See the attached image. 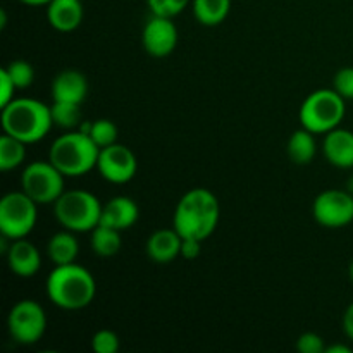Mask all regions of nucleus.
<instances>
[{
	"label": "nucleus",
	"instance_id": "obj_1",
	"mask_svg": "<svg viewBox=\"0 0 353 353\" xmlns=\"http://www.w3.org/2000/svg\"><path fill=\"white\" fill-rule=\"evenodd\" d=\"M221 219V205L207 188H193L176 205L172 228L181 238L207 240L216 231Z\"/></svg>",
	"mask_w": 353,
	"mask_h": 353
},
{
	"label": "nucleus",
	"instance_id": "obj_2",
	"mask_svg": "<svg viewBox=\"0 0 353 353\" xmlns=\"http://www.w3.org/2000/svg\"><path fill=\"white\" fill-rule=\"evenodd\" d=\"M47 296L54 305L64 310H81L93 302L97 295V281L83 265H55L45 283Z\"/></svg>",
	"mask_w": 353,
	"mask_h": 353
},
{
	"label": "nucleus",
	"instance_id": "obj_3",
	"mask_svg": "<svg viewBox=\"0 0 353 353\" xmlns=\"http://www.w3.org/2000/svg\"><path fill=\"white\" fill-rule=\"evenodd\" d=\"M3 133L24 141L26 145L43 140L54 126L50 105L37 99H14L2 107Z\"/></svg>",
	"mask_w": 353,
	"mask_h": 353
},
{
	"label": "nucleus",
	"instance_id": "obj_4",
	"mask_svg": "<svg viewBox=\"0 0 353 353\" xmlns=\"http://www.w3.org/2000/svg\"><path fill=\"white\" fill-rule=\"evenodd\" d=\"M100 148L83 131H68L54 140L48 150V161L65 176L79 178L97 169Z\"/></svg>",
	"mask_w": 353,
	"mask_h": 353
},
{
	"label": "nucleus",
	"instance_id": "obj_5",
	"mask_svg": "<svg viewBox=\"0 0 353 353\" xmlns=\"http://www.w3.org/2000/svg\"><path fill=\"white\" fill-rule=\"evenodd\" d=\"M102 203L85 190L64 192L54 203L57 223L72 233H92L102 219Z\"/></svg>",
	"mask_w": 353,
	"mask_h": 353
},
{
	"label": "nucleus",
	"instance_id": "obj_6",
	"mask_svg": "<svg viewBox=\"0 0 353 353\" xmlns=\"http://www.w3.org/2000/svg\"><path fill=\"white\" fill-rule=\"evenodd\" d=\"M347 114L345 99L334 88H321L310 93L300 107V124L316 134H326L340 126Z\"/></svg>",
	"mask_w": 353,
	"mask_h": 353
},
{
	"label": "nucleus",
	"instance_id": "obj_7",
	"mask_svg": "<svg viewBox=\"0 0 353 353\" xmlns=\"http://www.w3.org/2000/svg\"><path fill=\"white\" fill-rule=\"evenodd\" d=\"M38 221V203L23 190L9 192L0 200V234L6 240L26 238Z\"/></svg>",
	"mask_w": 353,
	"mask_h": 353
},
{
	"label": "nucleus",
	"instance_id": "obj_8",
	"mask_svg": "<svg viewBox=\"0 0 353 353\" xmlns=\"http://www.w3.org/2000/svg\"><path fill=\"white\" fill-rule=\"evenodd\" d=\"M65 176L50 161L30 162L21 174V190L38 205H54L65 192Z\"/></svg>",
	"mask_w": 353,
	"mask_h": 353
},
{
	"label": "nucleus",
	"instance_id": "obj_9",
	"mask_svg": "<svg viewBox=\"0 0 353 353\" xmlns=\"http://www.w3.org/2000/svg\"><path fill=\"white\" fill-rule=\"evenodd\" d=\"M7 331L16 343H38L47 331V314L43 307L30 299L14 303L7 316Z\"/></svg>",
	"mask_w": 353,
	"mask_h": 353
},
{
	"label": "nucleus",
	"instance_id": "obj_10",
	"mask_svg": "<svg viewBox=\"0 0 353 353\" xmlns=\"http://www.w3.org/2000/svg\"><path fill=\"white\" fill-rule=\"evenodd\" d=\"M312 216L321 226L338 230L353 223V195L345 190H326L312 203Z\"/></svg>",
	"mask_w": 353,
	"mask_h": 353
},
{
	"label": "nucleus",
	"instance_id": "obj_11",
	"mask_svg": "<svg viewBox=\"0 0 353 353\" xmlns=\"http://www.w3.org/2000/svg\"><path fill=\"white\" fill-rule=\"evenodd\" d=\"M97 171L105 181L114 185H124L134 178L138 171L137 155L130 147L121 143H112L100 148Z\"/></svg>",
	"mask_w": 353,
	"mask_h": 353
},
{
	"label": "nucleus",
	"instance_id": "obj_12",
	"mask_svg": "<svg viewBox=\"0 0 353 353\" xmlns=\"http://www.w3.org/2000/svg\"><path fill=\"white\" fill-rule=\"evenodd\" d=\"M179 33L172 17L152 16L141 33L143 48L152 57H168L178 47Z\"/></svg>",
	"mask_w": 353,
	"mask_h": 353
},
{
	"label": "nucleus",
	"instance_id": "obj_13",
	"mask_svg": "<svg viewBox=\"0 0 353 353\" xmlns=\"http://www.w3.org/2000/svg\"><path fill=\"white\" fill-rule=\"evenodd\" d=\"M6 255L10 272L19 278H33L40 272L41 254L37 245L31 243L26 238L10 241Z\"/></svg>",
	"mask_w": 353,
	"mask_h": 353
},
{
	"label": "nucleus",
	"instance_id": "obj_14",
	"mask_svg": "<svg viewBox=\"0 0 353 353\" xmlns=\"http://www.w3.org/2000/svg\"><path fill=\"white\" fill-rule=\"evenodd\" d=\"M323 154L331 165L340 169L353 168V131L334 128L324 134Z\"/></svg>",
	"mask_w": 353,
	"mask_h": 353
},
{
	"label": "nucleus",
	"instance_id": "obj_15",
	"mask_svg": "<svg viewBox=\"0 0 353 353\" xmlns=\"http://www.w3.org/2000/svg\"><path fill=\"white\" fill-rule=\"evenodd\" d=\"M138 217H140L138 203L130 196L119 195L103 203L100 224H105V226L114 228V230L126 231L137 224Z\"/></svg>",
	"mask_w": 353,
	"mask_h": 353
},
{
	"label": "nucleus",
	"instance_id": "obj_16",
	"mask_svg": "<svg viewBox=\"0 0 353 353\" xmlns=\"http://www.w3.org/2000/svg\"><path fill=\"white\" fill-rule=\"evenodd\" d=\"M50 92L52 100L57 102L83 103L88 95V81L83 72L76 69H65L55 76Z\"/></svg>",
	"mask_w": 353,
	"mask_h": 353
},
{
	"label": "nucleus",
	"instance_id": "obj_17",
	"mask_svg": "<svg viewBox=\"0 0 353 353\" xmlns=\"http://www.w3.org/2000/svg\"><path fill=\"white\" fill-rule=\"evenodd\" d=\"M85 17L81 0H52L47 6V21L54 30L71 33L78 30Z\"/></svg>",
	"mask_w": 353,
	"mask_h": 353
},
{
	"label": "nucleus",
	"instance_id": "obj_18",
	"mask_svg": "<svg viewBox=\"0 0 353 353\" xmlns=\"http://www.w3.org/2000/svg\"><path fill=\"white\" fill-rule=\"evenodd\" d=\"M181 241L183 238L174 228L157 230L148 236L145 250L150 261L157 264H169L181 255Z\"/></svg>",
	"mask_w": 353,
	"mask_h": 353
},
{
	"label": "nucleus",
	"instance_id": "obj_19",
	"mask_svg": "<svg viewBox=\"0 0 353 353\" xmlns=\"http://www.w3.org/2000/svg\"><path fill=\"white\" fill-rule=\"evenodd\" d=\"M79 254V243L76 240L74 233L69 230L59 231L48 240L47 243V257L54 265H64L76 262Z\"/></svg>",
	"mask_w": 353,
	"mask_h": 353
},
{
	"label": "nucleus",
	"instance_id": "obj_20",
	"mask_svg": "<svg viewBox=\"0 0 353 353\" xmlns=\"http://www.w3.org/2000/svg\"><path fill=\"white\" fill-rule=\"evenodd\" d=\"M121 233L123 231L114 230V228L105 226V224H99L90 233V247H92L93 254L102 259H110L119 254L121 247H123Z\"/></svg>",
	"mask_w": 353,
	"mask_h": 353
},
{
	"label": "nucleus",
	"instance_id": "obj_21",
	"mask_svg": "<svg viewBox=\"0 0 353 353\" xmlns=\"http://www.w3.org/2000/svg\"><path fill=\"white\" fill-rule=\"evenodd\" d=\"M286 150H288L290 159H292L295 164H299V165L310 164L317 154L316 133L305 130V128H302V130H296L295 133L290 137Z\"/></svg>",
	"mask_w": 353,
	"mask_h": 353
},
{
	"label": "nucleus",
	"instance_id": "obj_22",
	"mask_svg": "<svg viewBox=\"0 0 353 353\" xmlns=\"http://www.w3.org/2000/svg\"><path fill=\"white\" fill-rule=\"evenodd\" d=\"M195 19L202 26H219L231 10V0H192Z\"/></svg>",
	"mask_w": 353,
	"mask_h": 353
},
{
	"label": "nucleus",
	"instance_id": "obj_23",
	"mask_svg": "<svg viewBox=\"0 0 353 353\" xmlns=\"http://www.w3.org/2000/svg\"><path fill=\"white\" fill-rule=\"evenodd\" d=\"M24 161H26V143L3 133L0 137V171H14Z\"/></svg>",
	"mask_w": 353,
	"mask_h": 353
},
{
	"label": "nucleus",
	"instance_id": "obj_24",
	"mask_svg": "<svg viewBox=\"0 0 353 353\" xmlns=\"http://www.w3.org/2000/svg\"><path fill=\"white\" fill-rule=\"evenodd\" d=\"M79 131L88 134L99 148L117 143V126L110 119L83 121L79 124Z\"/></svg>",
	"mask_w": 353,
	"mask_h": 353
},
{
	"label": "nucleus",
	"instance_id": "obj_25",
	"mask_svg": "<svg viewBox=\"0 0 353 353\" xmlns=\"http://www.w3.org/2000/svg\"><path fill=\"white\" fill-rule=\"evenodd\" d=\"M50 112L52 119H54V126H59L61 130L72 131L83 123L81 103L57 102V100H54L50 105Z\"/></svg>",
	"mask_w": 353,
	"mask_h": 353
},
{
	"label": "nucleus",
	"instance_id": "obj_26",
	"mask_svg": "<svg viewBox=\"0 0 353 353\" xmlns=\"http://www.w3.org/2000/svg\"><path fill=\"white\" fill-rule=\"evenodd\" d=\"M7 71V74L10 76V79L14 81L17 90L30 88L34 81V69L24 59H16V61L9 62V64L3 68Z\"/></svg>",
	"mask_w": 353,
	"mask_h": 353
},
{
	"label": "nucleus",
	"instance_id": "obj_27",
	"mask_svg": "<svg viewBox=\"0 0 353 353\" xmlns=\"http://www.w3.org/2000/svg\"><path fill=\"white\" fill-rule=\"evenodd\" d=\"M119 348V336L114 331L100 330L92 336V350L95 353H117Z\"/></svg>",
	"mask_w": 353,
	"mask_h": 353
},
{
	"label": "nucleus",
	"instance_id": "obj_28",
	"mask_svg": "<svg viewBox=\"0 0 353 353\" xmlns=\"http://www.w3.org/2000/svg\"><path fill=\"white\" fill-rule=\"evenodd\" d=\"M333 88L345 100H353V68H343L334 74Z\"/></svg>",
	"mask_w": 353,
	"mask_h": 353
},
{
	"label": "nucleus",
	"instance_id": "obj_29",
	"mask_svg": "<svg viewBox=\"0 0 353 353\" xmlns=\"http://www.w3.org/2000/svg\"><path fill=\"white\" fill-rule=\"evenodd\" d=\"M326 345H324L323 336L317 333H303L296 340V350L300 353H326Z\"/></svg>",
	"mask_w": 353,
	"mask_h": 353
},
{
	"label": "nucleus",
	"instance_id": "obj_30",
	"mask_svg": "<svg viewBox=\"0 0 353 353\" xmlns=\"http://www.w3.org/2000/svg\"><path fill=\"white\" fill-rule=\"evenodd\" d=\"M16 85L14 81L10 79V76L7 74L6 69H0V109L6 107L10 100L16 99Z\"/></svg>",
	"mask_w": 353,
	"mask_h": 353
},
{
	"label": "nucleus",
	"instance_id": "obj_31",
	"mask_svg": "<svg viewBox=\"0 0 353 353\" xmlns=\"http://www.w3.org/2000/svg\"><path fill=\"white\" fill-rule=\"evenodd\" d=\"M202 254V240L196 238H183L181 241V257L185 261H195Z\"/></svg>",
	"mask_w": 353,
	"mask_h": 353
},
{
	"label": "nucleus",
	"instance_id": "obj_32",
	"mask_svg": "<svg viewBox=\"0 0 353 353\" xmlns=\"http://www.w3.org/2000/svg\"><path fill=\"white\" fill-rule=\"evenodd\" d=\"M343 331L348 340L353 341V302L347 307L343 314Z\"/></svg>",
	"mask_w": 353,
	"mask_h": 353
},
{
	"label": "nucleus",
	"instance_id": "obj_33",
	"mask_svg": "<svg viewBox=\"0 0 353 353\" xmlns=\"http://www.w3.org/2000/svg\"><path fill=\"white\" fill-rule=\"evenodd\" d=\"M192 3V0H168V9H169V16L174 17L178 16L179 12L186 9V7Z\"/></svg>",
	"mask_w": 353,
	"mask_h": 353
},
{
	"label": "nucleus",
	"instance_id": "obj_34",
	"mask_svg": "<svg viewBox=\"0 0 353 353\" xmlns=\"http://www.w3.org/2000/svg\"><path fill=\"white\" fill-rule=\"evenodd\" d=\"M326 353H352V348L347 345H331L326 348Z\"/></svg>",
	"mask_w": 353,
	"mask_h": 353
},
{
	"label": "nucleus",
	"instance_id": "obj_35",
	"mask_svg": "<svg viewBox=\"0 0 353 353\" xmlns=\"http://www.w3.org/2000/svg\"><path fill=\"white\" fill-rule=\"evenodd\" d=\"M19 2L26 3V6H33V7H40V6H48L52 0H19Z\"/></svg>",
	"mask_w": 353,
	"mask_h": 353
},
{
	"label": "nucleus",
	"instance_id": "obj_36",
	"mask_svg": "<svg viewBox=\"0 0 353 353\" xmlns=\"http://www.w3.org/2000/svg\"><path fill=\"white\" fill-rule=\"evenodd\" d=\"M348 276H350L352 283H353V261L350 262V268H348Z\"/></svg>",
	"mask_w": 353,
	"mask_h": 353
}]
</instances>
